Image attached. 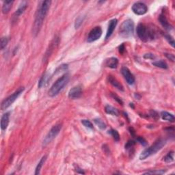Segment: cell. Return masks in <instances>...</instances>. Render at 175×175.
I'll return each instance as SVG.
<instances>
[{
    "instance_id": "cell-1",
    "label": "cell",
    "mask_w": 175,
    "mask_h": 175,
    "mask_svg": "<svg viewBox=\"0 0 175 175\" xmlns=\"http://www.w3.org/2000/svg\"><path fill=\"white\" fill-rule=\"evenodd\" d=\"M51 4V2L47 0V1L40 2L38 5L32 28V33L34 36H36L40 32L44 20L50 8Z\"/></svg>"
},
{
    "instance_id": "cell-2",
    "label": "cell",
    "mask_w": 175,
    "mask_h": 175,
    "mask_svg": "<svg viewBox=\"0 0 175 175\" xmlns=\"http://www.w3.org/2000/svg\"><path fill=\"white\" fill-rule=\"evenodd\" d=\"M136 32L140 40L145 43L152 41L155 37L154 29L143 23H140L137 26Z\"/></svg>"
},
{
    "instance_id": "cell-3",
    "label": "cell",
    "mask_w": 175,
    "mask_h": 175,
    "mask_svg": "<svg viewBox=\"0 0 175 175\" xmlns=\"http://www.w3.org/2000/svg\"><path fill=\"white\" fill-rule=\"evenodd\" d=\"M68 81H69V75L67 73L65 74L62 77L58 78L49 89V95L51 97H54L57 96L64 89V88L67 85Z\"/></svg>"
},
{
    "instance_id": "cell-4",
    "label": "cell",
    "mask_w": 175,
    "mask_h": 175,
    "mask_svg": "<svg viewBox=\"0 0 175 175\" xmlns=\"http://www.w3.org/2000/svg\"><path fill=\"white\" fill-rule=\"evenodd\" d=\"M166 144V140L163 138H160L155 141L153 144H152L151 146L147 148L144 150V151L141 152V154L140 155L139 158L140 160H144L148 157H149L151 155H154L156 152L160 151L162 148H163Z\"/></svg>"
},
{
    "instance_id": "cell-5",
    "label": "cell",
    "mask_w": 175,
    "mask_h": 175,
    "mask_svg": "<svg viewBox=\"0 0 175 175\" xmlns=\"http://www.w3.org/2000/svg\"><path fill=\"white\" fill-rule=\"evenodd\" d=\"M134 32V23L131 19H127L120 26V34L124 38H129L133 36Z\"/></svg>"
},
{
    "instance_id": "cell-6",
    "label": "cell",
    "mask_w": 175,
    "mask_h": 175,
    "mask_svg": "<svg viewBox=\"0 0 175 175\" xmlns=\"http://www.w3.org/2000/svg\"><path fill=\"white\" fill-rule=\"evenodd\" d=\"M24 90H25V88L23 87L19 88L18 90H17L15 92L12 93L11 95H10L9 97H8L6 98H5L3 101L2 102L1 110H6L7 108H8L10 106H11L12 103H13L17 99V98H19V96L23 93Z\"/></svg>"
},
{
    "instance_id": "cell-7",
    "label": "cell",
    "mask_w": 175,
    "mask_h": 175,
    "mask_svg": "<svg viewBox=\"0 0 175 175\" xmlns=\"http://www.w3.org/2000/svg\"><path fill=\"white\" fill-rule=\"evenodd\" d=\"M62 123H58L56 125L51 128V130L48 132V134L46 135L45 138H44L43 141V146H45L49 144L51 141L56 138V136L59 134V133L62 129Z\"/></svg>"
},
{
    "instance_id": "cell-8",
    "label": "cell",
    "mask_w": 175,
    "mask_h": 175,
    "mask_svg": "<svg viewBox=\"0 0 175 175\" xmlns=\"http://www.w3.org/2000/svg\"><path fill=\"white\" fill-rule=\"evenodd\" d=\"M102 35V29L101 27L97 26L91 29L87 37L88 43H93L101 38Z\"/></svg>"
},
{
    "instance_id": "cell-9",
    "label": "cell",
    "mask_w": 175,
    "mask_h": 175,
    "mask_svg": "<svg viewBox=\"0 0 175 175\" xmlns=\"http://www.w3.org/2000/svg\"><path fill=\"white\" fill-rule=\"evenodd\" d=\"M132 11L137 15H143L148 11L146 5L142 2H136L132 6Z\"/></svg>"
},
{
    "instance_id": "cell-10",
    "label": "cell",
    "mask_w": 175,
    "mask_h": 175,
    "mask_svg": "<svg viewBox=\"0 0 175 175\" xmlns=\"http://www.w3.org/2000/svg\"><path fill=\"white\" fill-rule=\"evenodd\" d=\"M121 73L123 77L125 79L128 84L133 85L135 82V77L134 75L131 73L130 70L126 66H123L121 68Z\"/></svg>"
},
{
    "instance_id": "cell-11",
    "label": "cell",
    "mask_w": 175,
    "mask_h": 175,
    "mask_svg": "<svg viewBox=\"0 0 175 175\" xmlns=\"http://www.w3.org/2000/svg\"><path fill=\"white\" fill-rule=\"evenodd\" d=\"M82 95V88L80 86H75L71 88L68 92V97L71 99H77L80 98Z\"/></svg>"
},
{
    "instance_id": "cell-12",
    "label": "cell",
    "mask_w": 175,
    "mask_h": 175,
    "mask_svg": "<svg viewBox=\"0 0 175 175\" xmlns=\"http://www.w3.org/2000/svg\"><path fill=\"white\" fill-rule=\"evenodd\" d=\"M58 43H59V38H58V37H56V38H55L53 39V41H52V43H51L50 45H49V49H47V50L46 53L45 54V56H44V58H43V61L44 62L47 61L48 60L49 57L51 56V53L53 52V49H55L56 46H57L58 45Z\"/></svg>"
},
{
    "instance_id": "cell-13",
    "label": "cell",
    "mask_w": 175,
    "mask_h": 175,
    "mask_svg": "<svg viewBox=\"0 0 175 175\" xmlns=\"http://www.w3.org/2000/svg\"><path fill=\"white\" fill-rule=\"evenodd\" d=\"M117 23H118V20L116 19H113L111 21H110L109 24H108L107 33H106L105 39H108L112 35V34L114 33V31L116 28V27L117 26Z\"/></svg>"
},
{
    "instance_id": "cell-14",
    "label": "cell",
    "mask_w": 175,
    "mask_h": 175,
    "mask_svg": "<svg viewBox=\"0 0 175 175\" xmlns=\"http://www.w3.org/2000/svg\"><path fill=\"white\" fill-rule=\"evenodd\" d=\"M28 6V3L27 2H21V4L19 5L18 9L17 10L16 12H14V15H13V19H16L17 18H19L23 12L26 11V10L27 9Z\"/></svg>"
},
{
    "instance_id": "cell-15",
    "label": "cell",
    "mask_w": 175,
    "mask_h": 175,
    "mask_svg": "<svg viewBox=\"0 0 175 175\" xmlns=\"http://www.w3.org/2000/svg\"><path fill=\"white\" fill-rule=\"evenodd\" d=\"M10 116H11V113L10 112H6L4 115L2 116L1 118V129L2 130H6L8 127L10 122Z\"/></svg>"
},
{
    "instance_id": "cell-16",
    "label": "cell",
    "mask_w": 175,
    "mask_h": 175,
    "mask_svg": "<svg viewBox=\"0 0 175 175\" xmlns=\"http://www.w3.org/2000/svg\"><path fill=\"white\" fill-rule=\"evenodd\" d=\"M159 21L161 26L164 27V28L165 29H166V30L171 31L172 29H173L172 26L168 23V21H167L166 16L164 15V14H160L159 17Z\"/></svg>"
},
{
    "instance_id": "cell-17",
    "label": "cell",
    "mask_w": 175,
    "mask_h": 175,
    "mask_svg": "<svg viewBox=\"0 0 175 175\" xmlns=\"http://www.w3.org/2000/svg\"><path fill=\"white\" fill-rule=\"evenodd\" d=\"M108 81H109V82L113 86H114V87L116 88L117 89H118L120 91H124V88H123L122 85L119 82H118L116 79L113 77V76L112 75L108 76Z\"/></svg>"
},
{
    "instance_id": "cell-18",
    "label": "cell",
    "mask_w": 175,
    "mask_h": 175,
    "mask_svg": "<svg viewBox=\"0 0 175 175\" xmlns=\"http://www.w3.org/2000/svg\"><path fill=\"white\" fill-rule=\"evenodd\" d=\"M105 65L107 67L111 68H117L118 65V60L116 58L112 57L107 59L105 60Z\"/></svg>"
},
{
    "instance_id": "cell-19",
    "label": "cell",
    "mask_w": 175,
    "mask_h": 175,
    "mask_svg": "<svg viewBox=\"0 0 175 175\" xmlns=\"http://www.w3.org/2000/svg\"><path fill=\"white\" fill-rule=\"evenodd\" d=\"M14 4V1H5L2 6V12L3 14H8L11 11L12 6V4Z\"/></svg>"
},
{
    "instance_id": "cell-20",
    "label": "cell",
    "mask_w": 175,
    "mask_h": 175,
    "mask_svg": "<svg viewBox=\"0 0 175 175\" xmlns=\"http://www.w3.org/2000/svg\"><path fill=\"white\" fill-rule=\"evenodd\" d=\"M49 77H50V75H49L47 73L43 74V76H42L41 78L40 79V80H39V82H38V88H43V86H45L47 84L48 81L49 80Z\"/></svg>"
},
{
    "instance_id": "cell-21",
    "label": "cell",
    "mask_w": 175,
    "mask_h": 175,
    "mask_svg": "<svg viewBox=\"0 0 175 175\" xmlns=\"http://www.w3.org/2000/svg\"><path fill=\"white\" fill-rule=\"evenodd\" d=\"M161 118L164 120H167V121L174 122V116L173 114H170V113L166 112V111H163L161 112Z\"/></svg>"
},
{
    "instance_id": "cell-22",
    "label": "cell",
    "mask_w": 175,
    "mask_h": 175,
    "mask_svg": "<svg viewBox=\"0 0 175 175\" xmlns=\"http://www.w3.org/2000/svg\"><path fill=\"white\" fill-rule=\"evenodd\" d=\"M46 160H47V155H44V156L41 159L40 161L38 162V164H37L36 170H35V173H34L36 175L40 174L42 167L43 166V165H44V164H45V162L46 161Z\"/></svg>"
},
{
    "instance_id": "cell-23",
    "label": "cell",
    "mask_w": 175,
    "mask_h": 175,
    "mask_svg": "<svg viewBox=\"0 0 175 175\" xmlns=\"http://www.w3.org/2000/svg\"><path fill=\"white\" fill-rule=\"evenodd\" d=\"M105 112L108 114H110V115H112V116H118V110L112 105H106L105 107Z\"/></svg>"
},
{
    "instance_id": "cell-24",
    "label": "cell",
    "mask_w": 175,
    "mask_h": 175,
    "mask_svg": "<svg viewBox=\"0 0 175 175\" xmlns=\"http://www.w3.org/2000/svg\"><path fill=\"white\" fill-rule=\"evenodd\" d=\"M152 64L153 66H156V67L162 68V69H167V68H168V66H167V63L163 60L155 61Z\"/></svg>"
},
{
    "instance_id": "cell-25",
    "label": "cell",
    "mask_w": 175,
    "mask_h": 175,
    "mask_svg": "<svg viewBox=\"0 0 175 175\" xmlns=\"http://www.w3.org/2000/svg\"><path fill=\"white\" fill-rule=\"evenodd\" d=\"M94 122H95V124L97 125L101 129L103 130L106 129L105 123L103 122L101 119H100V118H95V119L94 120Z\"/></svg>"
},
{
    "instance_id": "cell-26",
    "label": "cell",
    "mask_w": 175,
    "mask_h": 175,
    "mask_svg": "<svg viewBox=\"0 0 175 175\" xmlns=\"http://www.w3.org/2000/svg\"><path fill=\"white\" fill-rule=\"evenodd\" d=\"M174 152L171 151L169 152L166 156L164 157V160L167 163H170V162H172L174 161Z\"/></svg>"
},
{
    "instance_id": "cell-27",
    "label": "cell",
    "mask_w": 175,
    "mask_h": 175,
    "mask_svg": "<svg viewBox=\"0 0 175 175\" xmlns=\"http://www.w3.org/2000/svg\"><path fill=\"white\" fill-rule=\"evenodd\" d=\"M83 19H84V17H78L77 19H76L75 22V28L78 29L80 27L82 26V24L83 23Z\"/></svg>"
},
{
    "instance_id": "cell-28",
    "label": "cell",
    "mask_w": 175,
    "mask_h": 175,
    "mask_svg": "<svg viewBox=\"0 0 175 175\" xmlns=\"http://www.w3.org/2000/svg\"><path fill=\"white\" fill-rule=\"evenodd\" d=\"M109 134H110L111 135H112V137H114V139L115 140V141H119L120 140V135L118 134V132L116 130H114V129H111L110 131H109Z\"/></svg>"
},
{
    "instance_id": "cell-29",
    "label": "cell",
    "mask_w": 175,
    "mask_h": 175,
    "mask_svg": "<svg viewBox=\"0 0 175 175\" xmlns=\"http://www.w3.org/2000/svg\"><path fill=\"white\" fill-rule=\"evenodd\" d=\"M166 171L164 170H151L144 172V174H163Z\"/></svg>"
},
{
    "instance_id": "cell-30",
    "label": "cell",
    "mask_w": 175,
    "mask_h": 175,
    "mask_svg": "<svg viewBox=\"0 0 175 175\" xmlns=\"http://www.w3.org/2000/svg\"><path fill=\"white\" fill-rule=\"evenodd\" d=\"M8 43V38L7 37H3L1 39V44H0V46H1V49L3 50L4 48L6 47Z\"/></svg>"
},
{
    "instance_id": "cell-31",
    "label": "cell",
    "mask_w": 175,
    "mask_h": 175,
    "mask_svg": "<svg viewBox=\"0 0 175 175\" xmlns=\"http://www.w3.org/2000/svg\"><path fill=\"white\" fill-rule=\"evenodd\" d=\"M165 38H166L170 45L172 47H174V40L173 37L171 35H170V34H166V35H165Z\"/></svg>"
},
{
    "instance_id": "cell-32",
    "label": "cell",
    "mask_w": 175,
    "mask_h": 175,
    "mask_svg": "<svg viewBox=\"0 0 175 175\" xmlns=\"http://www.w3.org/2000/svg\"><path fill=\"white\" fill-rule=\"evenodd\" d=\"M68 69V65H66V64H64V65H62L58 68H57V69L55 71V73H58L60 72H62V71H65Z\"/></svg>"
},
{
    "instance_id": "cell-33",
    "label": "cell",
    "mask_w": 175,
    "mask_h": 175,
    "mask_svg": "<svg viewBox=\"0 0 175 175\" xmlns=\"http://www.w3.org/2000/svg\"><path fill=\"white\" fill-rule=\"evenodd\" d=\"M81 122H82L83 125V126H85L86 127L89 128V129H93V125H92V123L90 121V120H85V119L82 120Z\"/></svg>"
},
{
    "instance_id": "cell-34",
    "label": "cell",
    "mask_w": 175,
    "mask_h": 175,
    "mask_svg": "<svg viewBox=\"0 0 175 175\" xmlns=\"http://www.w3.org/2000/svg\"><path fill=\"white\" fill-rule=\"evenodd\" d=\"M135 144V142L134 140H129L127 142V144H125V149L127 150H129V149H131L134 146V145Z\"/></svg>"
},
{
    "instance_id": "cell-35",
    "label": "cell",
    "mask_w": 175,
    "mask_h": 175,
    "mask_svg": "<svg viewBox=\"0 0 175 175\" xmlns=\"http://www.w3.org/2000/svg\"><path fill=\"white\" fill-rule=\"evenodd\" d=\"M137 141L140 144H141L142 146H146L147 144V142L146 140H145L142 137H137Z\"/></svg>"
},
{
    "instance_id": "cell-36",
    "label": "cell",
    "mask_w": 175,
    "mask_h": 175,
    "mask_svg": "<svg viewBox=\"0 0 175 175\" xmlns=\"http://www.w3.org/2000/svg\"><path fill=\"white\" fill-rule=\"evenodd\" d=\"M165 56L172 62H174L175 60V58H174V54H172V53H165Z\"/></svg>"
},
{
    "instance_id": "cell-37",
    "label": "cell",
    "mask_w": 175,
    "mask_h": 175,
    "mask_svg": "<svg viewBox=\"0 0 175 175\" xmlns=\"http://www.w3.org/2000/svg\"><path fill=\"white\" fill-rule=\"evenodd\" d=\"M112 96L113 97V98H114V100H116V101L118 102V103H119L120 104H121V105H122L123 104V102H122V101L120 99V98L118 97L117 95H114V94H112Z\"/></svg>"
},
{
    "instance_id": "cell-38",
    "label": "cell",
    "mask_w": 175,
    "mask_h": 175,
    "mask_svg": "<svg viewBox=\"0 0 175 175\" xmlns=\"http://www.w3.org/2000/svg\"><path fill=\"white\" fill-rule=\"evenodd\" d=\"M144 58L145 59H154L155 56L152 53H146L144 56Z\"/></svg>"
},
{
    "instance_id": "cell-39",
    "label": "cell",
    "mask_w": 175,
    "mask_h": 175,
    "mask_svg": "<svg viewBox=\"0 0 175 175\" xmlns=\"http://www.w3.org/2000/svg\"><path fill=\"white\" fill-rule=\"evenodd\" d=\"M119 52L120 53H123L125 51V47L124 45V44H122L121 45H120L119 47Z\"/></svg>"
},
{
    "instance_id": "cell-40",
    "label": "cell",
    "mask_w": 175,
    "mask_h": 175,
    "mask_svg": "<svg viewBox=\"0 0 175 175\" xmlns=\"http://www.w3.org/2000/svg\"><path fill=\"white\" fill-rule=\"evenodd\" d=\"M75 170L76 172H77V173H79V174H85V172L83 171V170H82L81 168H80L78 166H77L75 167Z\"/></svg>"
}]
</instances>
